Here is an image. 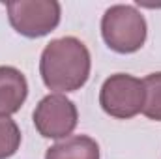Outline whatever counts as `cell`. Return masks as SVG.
I'll use <instances>...</instances> for the list:
<instances>
[{
	"label": "cell",
	"mask_w": 161,
	"mask_h": 159,
	"mask_svg": "<svg viewBox=\"0 0 161 159\" xmlns=\"http://www.w3.org/2000/svg\"><path fill=\"white\" fill-rule=\"evenodd\" d=\"M26 77L11 66H0V114L9 116L17 112L26 101Z\"/></svg>",
	"instance_id": "6"
},
{
	"label": "cell",
	"mask_w": 161,
	"mask_h": 159,
	"mask_svg": "<svg viewBox=\"0 0 161 159\" xmlns=\"http://www.w3.org/2000/svg\"><path fill=\"white\" fill-rule=\"evenodd\" d=\"M6 8L11 26L25 38L47 36L58 26L62 15L56 0H17Z\"/></svg>",
	"instance_id": "3"
},
{
	"label": "cell",
	"mask_w": 161,
	"mask_h": 159,
	"mask_svg": "<svg viewBox=\"0 0 161 159\" xmlns=\"http://www.w3.org/2000/svg\"><path fill=\"white\" fill-rule=\"evenodd\" d=\"M148 34L144 15L127 4L111 6L101 19V36L109 49L120 54L137 52Z\"/></svg>",
	"instance_id": "2"
},
{
	"label": "cell",
	"mask_w": 161,
	"mask_h": 159,
	"mask_svg": "<svg viewBox=\"0 0 161 159\" xmlns=\"http://www.w3.org/2000/svg\"><path fill=\"white\" fill-rule=\"evenodd\" d=\"M142 86H144L142 114L154 122H161V71L150 73L142 80Z\"/></svg>",
	"instance_id": "8"
},
{
	"label": "cell",
	"mask_w": 161,
	"mask_h": 159,
	"mask_svg": "<svg viewBox=\"0 0 161 159\" xmlns=\"http://www.w3.org/2000/svg\"><path fill=\"white\" fill-rule=\"evenodd\" d=\"M99 105L113 118L129 120L137 116L144 105L142 80L127 73L111 75L99 90Z\"/></svg>",
	"instance_id": "4"
},
{
	"label": "cell",
	"mask_w": 161,
	"mask_h": 159,
	"mask_svg": "<svg viewBox=\"0 0 161 159\" xmlns=\"http://www.w3.org/2000/svg\"><path fill=\"white\" fill-rule=\"evenodd\" d=\"M34 125L45 139H68L77 127V107L62 94H49L34 109Z\"/></svg>",
	"instance_id": "5"
},
{
	"label": "cell",
	"mask_w": 161,
	"mask_h": 159,
	"mask_svg": "<svg viewBox=\"0 0 161 159\" xmlns=\"http://www.w3.org/2000/svg\"><path fill=\"white\" fill-rule=\"evenodd\" d=\"M90 52L77 38L53 40L41 52L40 73L45 86L56 94L75 92L90 77Z\"/></svg>",
	"instance_id": "1"
},
{
	"label": "cell",
	"mask_w": 161,
	"mask_h": 159,
	"mask_svg": "<svg viewBox=\"0 0 161 159\" xmlns=\"http://www.w3.org/2000/svg\"><path fill=\"white\" fill-rule=\"evenodd\" d=\"M45 159H99V146L86 135H73L53 144Z\"/></svg>",
	"instance_id": "7"
},
{
	"label": "cell",
	"mask_w": 161,
	"mask_h": 159,
	"mask_svg": "<svg viewBox=\"0 0 161 159\" xmlns=\"http://www.w3.org/2000/svg\"><path fill=\"white\" fill-rule=\"evenodd\" d=\"M21 146V129L15 120L0 114V159H8L17 154Z\"/></svg>",
	"instance_id": "9"
}]
</instances>
